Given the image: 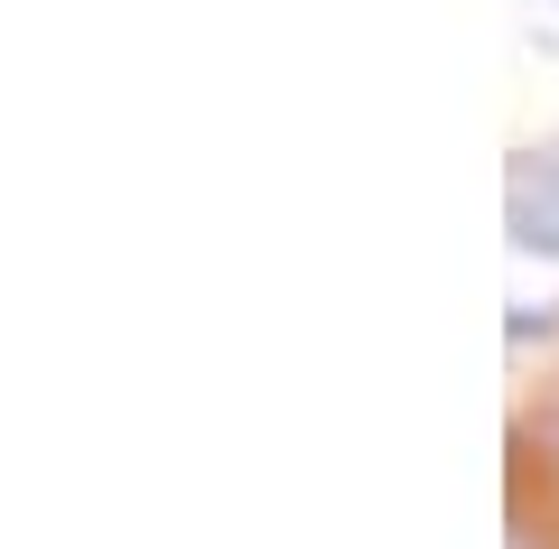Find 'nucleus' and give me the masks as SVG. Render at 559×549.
<instances>
[{
	"label": "nucleus",
	"mask_w": 559,
	"mask_h": 549,
	"mask_svg": "<svg viewBox=\"0 0 559 549\" xmlns=\"http://www.w3.org/2000/svg\"><path fill=\"white\" fill-rule=\"evenodd\" d=\"M503 224H513V252H559V150H532L513 168Z\"/></svg>",
	"instance_id": "nucleus-1"
},
{
	"label": "nucleus",
	"mask_w": 559,
	"mask_h": 549,
	"mask_svg": "<svg viewBox=\"0 0 559 549\" xmlns=\"http://www.w3.org/2000/svg\"><path fill=\"white\" fill-rule=\"evenodd\" d=\"M550 10H559V0H550Z\"/></svg>",
	"instance_id": "nucleus-2"
}]
</instances>
